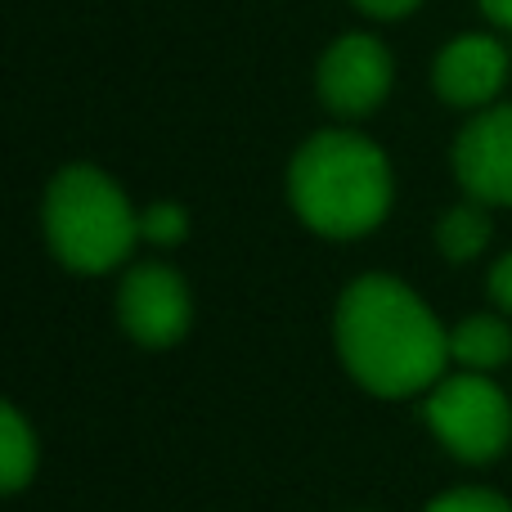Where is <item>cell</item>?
<instances>
[{
  "instance_id": "5bb4252c",
  "label": "cell",
  "mask_w": 512,
  "mask_h": 512,
  "mask_svg": "<svg viewBox=\"0 0 512 512\" xmlns=\"http://www.w3.org/2000/svg\"><path fill=\"white\" fill-rule=\"evenodd\" d=\"M486 288H490V301H495L504 315H512V252H504L495 265H490Z\"/></svg>"
},
{
  "instance_id": "5b68a950",
  "label": "cell",
  "mask_w": 512,
  "mask_h": 512,
  "mask_svg": "<svg viewBox=\"0 0 512 512\" xmlns=\"http://www.w3.org/2000/svg\"><path fill=\"white\" fill-rule=\"evenodd\" d=\"M396 86V59L373 32H342L315 63V95L342 122L378 113Z\"/></svg>"
},
{
  "instance_id": "3957f363",
  "label": "cell",
  "mask_w": 512,
  "mask_h": 512,
  "mask_svg": "<svg viewBox=\"0 0 512 512\" xmlns=\"http://www.w3.org/2000/svg\"><path fill=\"white\" fill-rule=\"evenodd\" d=\"M41 225L50 252L72 274L117 270L140 243V212L122 185L90 162H68L54 171L41 203Z\"/></svg>"
},
{
  "instance_id": "7a4b0ae2",
  "label": "cell",
  "mask_w": 512,
  "mask_h": 512,
  "mask_svg": "<svg viewBox=\"0 0 512 512\" xmlns=\"http://www.w3.org/2000/svg\"><path fill=\"white\" fill-rule=\"evenodd\" d=\"M396 176L369 135L351 126L315 131L288 162V203L324 239H364L391 212Z\"/></svg>"
},
{
  "instance_id": "277c9868",
  "label": "cell",
  "mask_w": 512,
  "mask_h": 512,
  "mask_svg": "<svg viewBox=\"0 0 512 512\" xmlns=\"http://www.w3.org/2000/svg\"><path fill=\"white\" fill-rule=\"evenodd\" d=\"M427 427L436 441L463 463H490L508 450L512 441V405L495 387L490 373H445L423 405Z\"/></svg>"
},
{
  "instance_id": "30bf717a",
  "label": "cell",
  "mask_w": 512,
  "mask_h": 512,
  "mask_svg": "<svg viewBox=\"0 0 512 512\" xmlns=\"http://www.w3.org/2000/svg\"><path fill=\"white\" fill-rule=\"evenodd\" d=\"M490 234H495V221H490V207L477 203V198H463L436 225V248H441L445 261L468 265L477 261L481 252L490 248Z\"/></svg>"
},
{
  "instance_id": "6da1fadb",
  "label": "cell",
  "mask_w": 512,
  "mask_h": 512,
  "mask_svg": "<svg viewBox=\"0 0 512 512\" xmlns=\"http://www.w3.org/2000/svg\"><path fill=\"white\" fill-rule=\"evenodd\" d=\"M333 337L346 373L387 400L432 391L450 364V328H441L423 297L391 274H360L346 283Z\"/></svg>"
},
{
  "instance_id": "52a82bcc",
  "label": "cell",
  "mask_w": 512,
  "mask_h": 512,
  "mask_svg": "<svg viewBox=\"0 0 512 512\" xmlns=\"http://www.w3.org/2000/svg\"><path fill=\"white\" fill-rule=\"evenodd\" d=\"M454 180L486 207H512V104H490L454 135Z\"/></svg>"
},
{
  "instance_id": "9a60e30c",
  "label": "cell",
  "mask_w": 512,
  "mask_h": 512,
  "mask_svg": "<svg viewBox=\"0 0 512 512\" xmlns=\"http://www.w3.org/2000/svg\"><path fill=\"white\" fill-rule=\"evenodd\" d=\"M360 14H369V18H378V23H391V18H405V14H414L423 0H351Z\"/></svg>"
},
{
  "instance_id": "7c38bea8",
  "label": "cell",
  "mask_w": 512,
  "mask_h": 512,
  "mask_svg": "<svg viewBox=\"0 0 512 512\" xmlns=\"http://www.w3.org/2000/svg\"><path fill=\"white\" fill-rule=\"evenodd\" d=\"M185 234H189V212L180 203H171V198L149 203L140 212V239L153 243V248H176V243H185Z\"/></svg>"
},
{
  "instance_id": "ba28073f",
  "label": "cell",
  "mask_w": 512,
  "mask_h": 512,
  "mask_svg": "<svg viewBox=\"0 0 512 512\" xmlns=\"http://www.w3.org/2000/svg\"><path fill=\"white\" fill-rule=\"evenodd\" d=\"M508 50L499 36L490 32H463L454 41L441 45L432 63V90L445 99L450 108H463V113H481V108L499 104L508 86Z\"/></svg>"
},
{
  "instance_id": "2e32d148",
  "label": "cell",
  "mask_w": 512,
  "mask_h": 512,
  "mask_svg": "<svg viewBox=\"0 0 512 512\" xmlns=\"http://www.w3.org/2000/svg\"><path fill=\"white\" fill-rule=\"evenodd\" d=\"M481 14L490 18V27H499V32H512V0H477Z\"/></svg>"
},
{
  "instance_id": "8fae6325",
  "label": "cell",
  "mask_w": 512,
  "mask_h": 512,
  "mask_svg": "<svg viewBox=\"0 0 512 512\" xmlns=\"http://www.w3.org/2000/svg\"><path fill=\"white\" fill-rule=\"evenodd\" d=\"M0 472H5V481H0L5 495H18L36 472V436L14 405H5V414H0Z\"/></svg>"
},
{
  "instance_id": "8992f818",
  "label": "cell",
  "mask_w": 512,
  "mask_h": 512,
  "mask_svg": "<svg viewBox=\"0 0 512 512\" xmlns=\"http://www.w3.org/2000/svg\"><path fill=\"white\" fill-rule=\"evenodd\" d=\"M117 315L131 342L140 346H176L189 333V283L180 279L171 265L140 261L126 270L122 288H117Z\"/></svg>"
},
{
  "instance_id": "4fadbf2b",
  "label": "cell",
  "mask_w": 512,
  "mask_h": 512,
  "mask_svg": "<svg viewBox=\"0 0 512 512\" xmlns=\"http://www.w3.org/2000/svg\"><path fill=\"white\" fill-rule=\"evenodd\" d=\"M423 512H512V504L495 490H450V495L432 499Z\"/></svg>"
},
{
  "instance_id": "9c48e42d",
  "label": "cell",
  "mask_w": 512,
  "mask_h": 512,
  "mask_svg": "<svg viewBox=\"0 0 512 512\" xmlns=\"http://www.w3.org/2000/svg\"><path fill=\"white\" fill-rule=\"evenodd\" d=\"M450 360L472 373L504 369L512 360V328L499 315H468L450 328Z\"/></svg>"
}]
</instances>
